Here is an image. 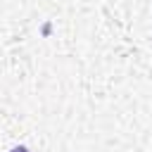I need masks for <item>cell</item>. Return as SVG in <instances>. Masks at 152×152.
Listing matches in <instances>:
<instances>
[{"mask_svg": "<svg viewBox=\"0 0 152 152\" xmlns=\"http://www.w3.org/2000/svg\"><path fill=\"white\" fill-rule=\"evenodd\" d=\"M10 152H28V150H26V147H21V145H19V147H12V150H10Z\"/></svg>", "mask_w": 152, "mask_h": 152, "instance_id": "cell-1", "label": "cell"}]
</instances>
